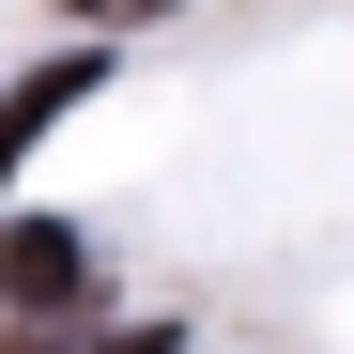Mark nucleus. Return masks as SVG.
Returning <instances> with one entry per match:
<instances>
[{
    "instance_id": "nucleus-1",
    "label": "nucleus",
    "mask_w": 354,
    "mask_h": 354,
    "mask_svg": "<svg viewBox=\"0 0 354 354\" xmlns=\"http://www.w3.org/2000/svg\"><path fill=\"white\" fill-rule=\"evenodd\" d=\"M0 308H16V324L93 308V247H77L62 216H16V231H0Z\"/></svg>"
},
{
    "instance_id": "nucleus-2",
    "label": "nucleus",
    "mask_w": 354,
    "mask_h": 354,
    "mask_svg": "<svg viewBox=\"0 0 354 354\" xmlns=\"http://www.w3.org/2000/svg\"><path fill=\"white\" fill-rule=\"evenodd\" d=\"M93 77H108V46H62V62H31V77H16V93H0V169H16V154H31V139H46V124H62V108H77V93H93Z\"/></svg>"
},
{
    "instance_id": "nucleus-4",
    "label": "nucleus",
    "mask_w": 354,
    "mask_h": 354,
    "mask_svg": "<svg viewBox=\"0 0 354 354\" xmlns=\"http://www.w3.org/2000/svg\"><path fill=\"white\" fill-rule=\"evenodd\" d=\"M124 354H169V339H124Z\"/></svg>"
},
{
    "instance_id": "nucleus-3",
    "label": "nucleus",
    "mask_w": 354,
    "mask_h": 354,
    "mask_svg": "<svg viewBox=\"0 0 354 354\" xmlns=\"http://www.w3.org/2000/svg\"><path fill=\"white\" fill-rule=\"evenodd\" d=\"M62 16H154V0H62Z\"/></svg>"
}]
</instances>
